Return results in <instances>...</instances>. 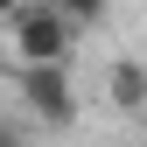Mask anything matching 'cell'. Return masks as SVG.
<instances>
[{
	"label": "cell",
	"mask_w": 147,
	"mask_h": 147,
	"mask_svg": "<svg viewBox=\"0 0 147 147\" xmlns=\"http://www.w3.org/2000/svg\"><path fill=\"white\" fill-rule=\"evenodd\" d=\"M105 98H112V112L147 119V63L140 56H119L112 70H105Z\"/></svg>",
	"instance_id": "3"
},
{
	"label": "cell",
	"mask_w": 147,
	"mask_h": 147,
	"mask_svg": "<svg viewBox=\"0 0 147 147\" xmlns=\"http://www.w3.org/2000/svg\"><path fill=\"white\" fill-rule=\"evenodd\" d=\"M14 7H21V0H0V14H14Z\"/></svg>",
	"instance_id": "6"
},
{
	"label": "cell",
	"mask_w": 147,
	"mask_h": 147,
	"mask_svg": "<svg viewBox=\"0 0 147 147\" xmlns=\"http://www.w3.org/2000/svg\"><path fill=\"white\" fill-rule=\"evenodd\" d=\"M7 21H14V56L21 63H70L77 21L63 14V0H21Z\"/></svg>",
	"instance_id": "1"
},
{
	"label": "cell",
	"mask_w": 147,
	"mask_h": 147,
	"mask_svg": "<svg viewBox=\"0 0 147 147\" xmlns=\"http://www.w3.org/2000/svg\"><path fill=\"white\" fill-rule=\"evenodd\" d=\"M0 147H28V133H21V126H7V119H0Z\"/></svg>",
	"instance_id": "5"
},
{
	"label": "cell",
	"mask_w": 147,
	"mask_h": 147,
	"mask_svg": "<svg viewBox=\"0 0 147 147\" xmlns=\"http://www.w3.org/2000/svg\"><path fill=\"white\" fill-rule=\"evenodd\" d=\"M105 7H112V0H63V14L77 28H91V21H105Z\"/></svg>",
	"instance_id": "4"
},
{
	"label": "cell",
	"mask_w": 147,
	"mask_h": 147,
	"mask_svg": "<svg viewBox=\"0 0 147 147\" xmlns=\"http://www.w3.org/2000/svg\"><path fill=\"white\" fill-rule=\"evenodd\" d=\"M21 105L42 126H70L77 119V84L63 63H21Z\"/></svg>",
	"instance_id": "2"
}]
</instances>
